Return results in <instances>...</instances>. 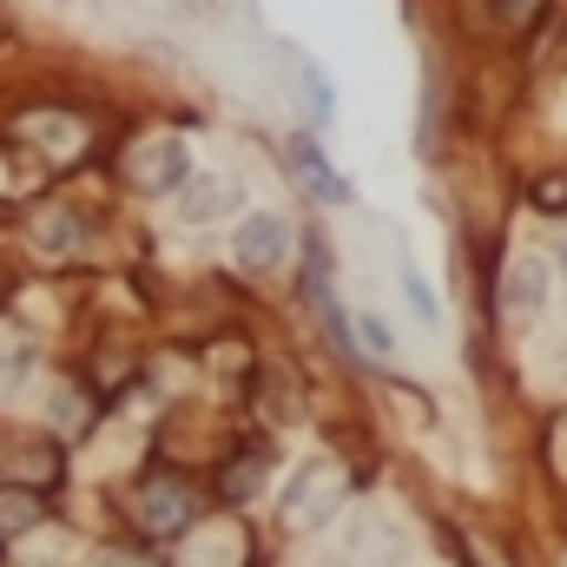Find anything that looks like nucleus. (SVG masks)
I'll use <instances>...</instances> for the list:
<instances>
[{"instance_id":"f257e3e1","label":"nucleus","mask_w":567,"mask_h":567,"mask_svg":"<svg viewBox=\"0 0 567 567\" xmlns=\"http://www.w3.org/2000/svg\"><path fill=\"white\" fill-rule=\"evenodd\" d=\"M343 488H350V475H343V462H310L303 475H297V488H290V502H284V522L290 528H317V522H330V508L343 502Z\"/></svg>"},{"instance_id":"f03ea898","label":"nucleus","mask_w":567,"mask_h":567,"mask_svg":"<svg viewBox=\"0 0 567 567\" xmlns=\"http://www.w3.org/2000/svg\"><path fill=\"white\" fill-rule=\"evenodd\" d=\"M140 522L152 535H178L192 522V488L178 475H145L140 482Z\"/></svg>"},{"instance_id":"7ed1b4c3","label":"nucleus","mask_w":567,"mask_h":567,"mask_svg":"<svg viewBox=\"0 0 567 567\" xmlns=\"http://www.w3.org/2000/svg\"><path fill=\"white\" fill-rule=\"evenodd\" d=\"M126 178H133L140 192H178V185L192 178V158H185L178 140H145L140 152H133V165H126Z\"/></svg>"},{"instance_id":"20e7f679","label":"nucleus","mask_w":567,"mask_h":567,"mask_svg":"<svg viewBox=\"0 0 567 567\" xmlns=\"http://www.w3.org/2000/svg\"><path fill=\"white\" fill-rule=\"evenodd\" d=\"M284 245H290V225H284L278 212H251V218L238 225V238H231V251H238L245 271H271L284 258Z\"/></svg>"},{"instance_id":"39448f33","label":"nucleus","mask_w":567,"mask_h":567,"mask_svg":"<svg viewBox=\"0 0 567 567\" xmlns=\"http://www.w3.org/2000/svg\"><path fill=\"white\" fill-rule=\"evenodd\" d=\"M290 172H297V185H303V192H317L323 205H350V185L337 178V165L317 152L310 133H303V140H290Z\"/></svg>"},{"instance_id":"423d86ee","label":"nucleus","mask_w":567,"mask_h":567,"mask_svg":"<svg viewBox=\"0 0 567 567\" xmlns=\"http://www.w3.org/2000/svg\"><path fill=\"white\" fill-rule=\"evenodd\" d=\"M548 303V265L542 258H515L508 278H502V310L508 317H535Z\"/></svg>"},{"instance_id":"0eeeda50","label":"nucleus","mask_w":567,"mask_h":567,"mask_svg":"<svg viewBox=\"0 0 567 567\" xmlns=\"http://www.w3.org/2000/svg\"><path fill=\"white\" fill-rule=\"evenodd\" d=\"M238 205V185L231 178H218V172H192V185H185V218L198 225V218H218V212H231Z\"/></svg>"},{"instance_id":"6e6552de","label":"nucleus","mask_w":567,"mask_h":567,"mask_svg":"<svg viewBox=\"0 0 567 567\" xmlns=\"http://www.w3.org/2000/svg\"><path fill=\"white\" fill-rule=\"evenodd\" d=\"M40 515H47V502H40L33 488H0V542L27 535V528H33Z\"/></svg>"},{"instance_id":"1a4fd4ad","label":"nucleus","mask_w":567,"mask_h":567,"mask_svg":"<svg viewBox=\"0 0 567 567\" xmlns=\"http://www.w3.org/2000/svg\"><path fill=\"white\" fill-rule=\"evenodd\" d=\"M265 468H271V455H265V449H251V455H238V462L225 468V495H231V502H245V495H251V488L265 482Z\"/></svg>"},{"instance_id":"9d476101","label":"nucleus","mask_w":567,"mask_h":567,"mask_svg":"<svg viewBox=\"0 0 567 567\" xmlns=\"http://www.w3.org/2000/svg\"><path fill=\"white\" fill-rule=\"evenodd\" d=\"M73 225H80L73 212H53V218H40V231H33V238H40L47 251H73V238H80Z\"/></svg>"},{"instance_id":"9b49d317","label":"nucleus","mask_w":567,"mask_h":567,"mask_svg":"<svg viewBox=\"0 0 567 567\" xmlns=\"http://www.w3.org/2000/svg\"><path fill=\"white\" fill-rule=\"evenodd\" d=\"M403 297L416 303V317H423V323H435V297H429V284L416 278V265H403Z\"/></svg>"},{"instance_id":"f8f14e48","label":"nucleus","mask_w":567,"mask_h":567,"mask_svg":"<svg viewBox=\"0 0 567 567\" xmlns=\"http://www.w3.org/2000/svg\"><path fill=\"white\" fill-rule=\"evenodd\" d=\"M357 330H363V350H370V357H390V350H396V337H390V323H383V317H363Z\"/></svg>"},{"instance_id":"ddd939ff","label":"nucleus","mask_w":567,"mask_h":567,"mask_svg":"<svg viewBox=\"0 0 567 567\" xmlns=\"http://www.w3.org/2000/svg\"><path fill=\"white\" fill-rule=\"evenodd\" d=\"M535 205L542 212H567V178H542L535 185Z\"/></svg>"},{"instance_id":"4468645a","label":"nucleus","mask_w":567,"mask_h":567,"mask_svg":"<svg viewBox=\"0 0 567 567\" xmlns=\"http://www.w3.org/2000/svg\"><path fill=\"white\" fill-rule=\"evenodd\" d=\"M93 567H158V561H152V548H145V555H126V548H100V555H93Z\"/></svg>"},{"instance_id":"2eb2a0df","label":"nucleus","mask_w":567,"mask_h":567,"mask_svg":"<svg viewBox=\"0 0 567 567\" xmlns=\"http://www.w3.org/2000/svg\"><path fill=\"white\" fill-rule=\"evenodd\" d=\"M528 13V0H495V20H522Z\"/></svg>"}]
</instances>
